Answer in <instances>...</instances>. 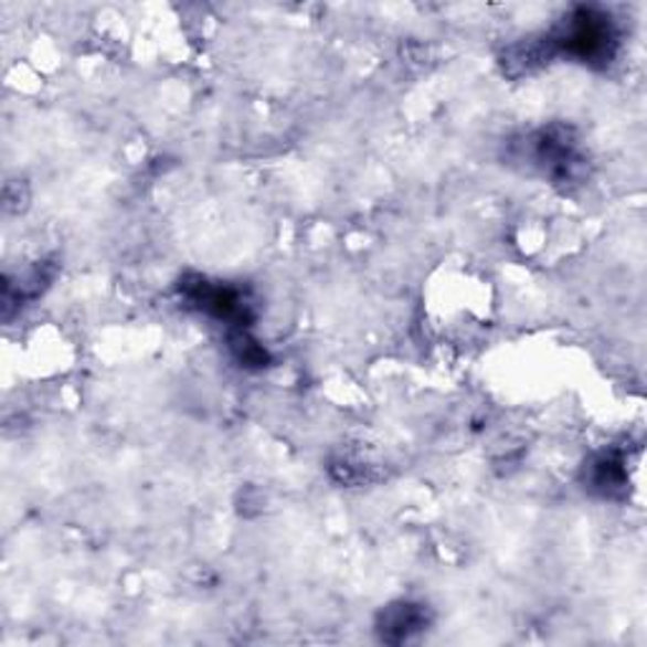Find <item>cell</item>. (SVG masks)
Returning <instances> with one entry per match:
<instances>
[{"instance_id": "cell-1", "label": "cell", "mask_w": 647, "mask_h": 647, "mask_svg": "<svg viewBox=\"0 0 647 647\" xmlns=\"http://www.w3.org/2000/svg\"><path fill=\"white\" fill-rule=\"evenodd\" d=\"M431 619L423 605H413V602H397L390 605L380 615V635L388 643H405L420 633Z\"/></svg>"}]
</instances>
